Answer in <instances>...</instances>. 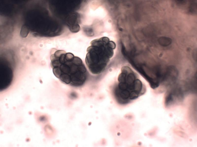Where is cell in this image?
Masks as SVG:
<instances>
[{
    "label": "cell",
    "mask_w": 197,
    "mask_h": 147,
    "mask_svg": "<svg viewBox=\"0 0 197 147\" xmlns=\"http://www.w3.org/2000/svg\"><path fill=\"white\" fill-rule=\"evenodd\" d=\"M50 59L53 73L61 82L76 87L85 84L87 71L80 58L71 53L58 50L50 55Z\"/></svg>",
    "instance_id": "cell-1"
},
{
    "label": "cell",
    "mask_w": 197,
    "mask_h": 147,
    "mask_svg": "<svg viewBox=\"0 0 197 147\" xmlns=\"http://www.w3.org/2000/svg\"><path fill=\"white\" fill-rule=\"evenodd\" d=\"M118 84L112 91L116 103L121 107L132 103L144 92L143 84L129 67H123L118 76Z\"/></svg>",
    "instance_id": "cell-2"
},
{
    "label": "cell",
    "mask_w": 197,
    "mask_h": 147,
    "mask_svg": "<svg viewBox=\"0 0 197 147\" xmlns=\"http://www.w3.org/2000/svg\"><path fill=\"white\" fill-rule=\"evenodd\" d=\"M87 49L86 65L91 73L98 75L106 69L114 54L115 43L106 37L92 40Z\"/></svg>",
    "instance_id": "cell-3"
},
{
    "label": "cell",
    "mask_w": 197,
    "mask_h": 147,
    "mask_svg": "<svg viewBox=\"0 0 197 147\" xmlns=\"http://www.w3.org/2000/svg\"><path fill=\"white\" fill-rule=\"evenodd\" d=\"M183 91L180 88L174 89L171 91L166 95L165 100V105L170 107L182 101L184 97Z\"/></svg>",
    "instance_id": "cell-4"
},
{
    "label": "cell",
    "mask_w": 197,
    "mask_h": 147,
    "mask_svg": "<svg viewBox=\"0 0 197 147\" xmlns=\"http://www.w3.org/2000/svg\"><path fill=\"white\" fill-rule=\"evenodd\" d=\"M178 74L177 70L175 67L169 66L163 72L161 82L167 85L172 84L176 80Z\"/></svg>",
    "instance_id": "cell-5"
},
{
    "label": "cell",
    "mask_w": 197,
    "mask_h": 147,
    "mask_svg": "<svg viewBox=\"0 0 197 147\" xmlns=\"http://www.w3.org/2000/svg\"><path fill=\"white\" fill-rule=\"evenodd\" d=\"M158 42L161 46L166 47L169 45L171 44L172 40L169 37L162 36L158 38Z\"/></svg>",
    "instance_id": "cell-6"
},
{
    "label": "cell",
    "mask_w": 197,
    "mask_h": 147,
    "mask_svg": "<svg viewBox=\"0 0 197 147\" xmlns=\"http://www.w3.org/2000/svg\"><path fill=\"white\" fill-rule=\"evenodd\" d=\"M197 3L194 2H191L189 7V11L193 14H197Z\"/></svg>",
    "instance_id": "cell-7"
},
{
    "label": "cell",
    "mask_w": 197,
    "mask_h": 147,
    "mask_svg": "<svg viewBox=\"0 0 197 147\" xmlns=\"http://www.w3.org/2000/svg\"><path fill=\"white\" fill-rule=\"evenodd\" d=\"M69 29L73 33H76L80 30V27L78 24L70 25L69 26Z\"/></svg>",
    "instance_id": "cell-8"
},
{
    "label": "cell",
    "mask_w": 197,
    "mask_h": 147,
    "mask_svg": "<svg viewBox=\"0 0 197 147\" xmlns=\"http://www.w3.org/2000/svg\"><path fill=\"white\" fill-rule=\"evenodd\" d=\"M175 1L177 4L179 5L185 4L187 2L185 0H175Z\"/></svg>",
    "instance_id": "cell-9"
}]
</instances>
